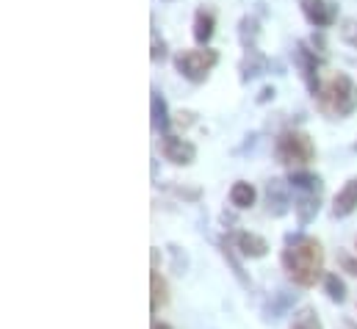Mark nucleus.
Masks as SVG:
<instances>
[{
    "label": "nucleus",
    "mask_w": 357,
    "mask_h": 329,
    "mask_svg": "<svg viewBox=\"0 0 357 329\" xmlns=\"http://www.w3.org/2000/svg\"><path fill=\"white\" fill-rule=\"evenodd\" d=\"M324 291H327L330 302H335V305L347 302V282L338 274H324Z\"/></svg>",
    "instance_id": "17"
},
{
    "label": "nucleus",
    "mask_w": 357,
    "mask_h": 329,
    "mask_svg": "<svg viewBox=\"0 0 357 329\" xmlns=\"http://www.w3.org/2000/svg\"><path fill=\"white\" fill-rule=\"evenodd\" d=\"M274 155L282 166H302L313 164L316 161V144L313 139L305 133V130H296V128H288L277 136L274 141Z\"/></svg>",
    "instance_id": "3"
},
{
    "label": "nucleus",
    "mask_w": 357,
    "mask_h": 329,
    "mask_svg": "<svg viewBox=\"0 0 357 329\" xmlns=\"http://www.w3.org/2000/svg\"><path fill=\"white\" fill-rule=\"evenodd\" d=\"M299 6H302V14H305V20L313 25V28H330V25H335V20H338V8H335V3H330V0H299Z\"/></svg>",
    "instance_id": "7"
},
{
    "label": "nucleus",
    "mask_w": 357,
    "mask_h": 329,
    "mask_svg": "<svg viewBox=\"0 0 357 329\" xmlns=\"http://www.w3.org/2000/svg\"><path fill=\"white\" fill-rule=\"evenodd\" d=\"M161 3H172V0H161Z\"/></svg>",
    "instance_id": "24"
},
{
    "label": "nucleus",
    "mask_w": 357,
    "mask_h": 329,
    "mask_svg": "<svg viewBox=\"0 0 357 329\" xmlns=\"http://www.w3.org/2000/svg\"><path fill=\"white\" fill-rule=\"evenodd\" d=\"M316 105L324 116L330 119H347L357 111V83L347 75L338 72L316 91Z\"/></svg>",
    "instance_id": "2"
},
{
    "label": "nucleus",
    "mask_w": 357,
    "mask_h": 329,
    "mask_svg": "<svg viewBox=\"0 0 357 329\" xmlns=\"http://www.w3.org/2000/svg\"><path fill=\"white\" fill-rule=\"evenodd\" d=\"M274 94H277V91H274V86H266V89L261 91V97H258V102L264 105V102H268V100H274Z\"/></svg>",
    "instance_id": "22"
},
{
    "label": "nucleus",
    "mask_w": 357,
    "mask_h": 329,
    "mask_svg": "<svg viewBox=\"0 0 357 329\" xmlns=\"http://www.w3.org/2000/svg\"><path fill=\"white\" fill-rule=\"evenodd\" d=\"M150 59H153V61H164V59H167V42L158 39L155 33H153V53H150Z\"/></svg>",
    "instance_id": "20"
},
{
    "label": "nucleus",
    "mask_w": 357,
    "mask_h": 329,
    "mask_svg": "<svg viewBox=\"0 0 357 329\" xmlns=\"http://www.w3.org/2000/svg\"><path fill=\"white\" fill-rule=\"evenodd\" d=\"M150 94H153V97H150V122H153V130L167 136V130H169V125H172V119H169V105H167V100H164V94H161L158 89H153Z\"/></svg>",
    "instance_id": "11"
},
{
    "label": "nucleus",
    "mask_w": 357,
    "mask_h": 329,
    "mask_svg": "<svg viewBox=\"0 0 357 329\" xmlns=\"http://www.w3.org/2000/svg\"><path fill=\"white\" fill-rule=\"evenodd\" d=\"M294 329H305V327H294Z\"/></svg>",
    "instance_id": "25"
},
{
    "label": "nucleus",
    "mask_w": 357,
    "mask_h": 329,
    "mask_svg": "<svg viewBox=\"0 0 357 329\" xmlns=\"http://www.w3.org/2000/svg\"><path fill=\"white\" fill-rule=\"evenodd\" d=\"M338 39L344 45H349L352 50H357V17H344L338 22Z\"/></svg>",
    "instance_id": "19"
},
{
    "label": "nucleus",
    "mask_w": 357,
    "mask_h": 329,
    "mask_svg": "<svg viewBox=\"0 0 357 329\" xmlns=\"http://www.w3.org/2000/svg\"><path fill=\"white\" fill-rule=\"evenodd\" d=\"M294 61H296V67L302 70V78L307 83L310 94L316 97V91L321 89V83H319V67L324 64L321 56H319L316 50H310L307 42H296V47H294Z\"/></svg>",
    "instance_id": "5"
},
{
    "label": "nucleus",
    "mask_w": 357,
    "mask_h": 329,
    "mask_svg": "<svg viewBox=\"0 0 357 329\" xmlns=\"http://www.w3.org/2000/svg\"><path fill=\"white\" fill-rule=\"evenodd\" d=\"M150 285H153V313H158L167 302H169V288H167V280L161 277V271H153L150 274Z\"/></svg>",
    "instance_id": "16"
},
{
    "label": "nucleus",
    "mask_w": 357,
    "mask_h": 329,
    "mask_svg": "<svg viewBox=\"0 0 357 329\" xmlns=\"http://www.w3.org/2000/svg\"><path fill=\"white\" fill-rule=\"evenodd\" d=\"M288 185L296 191H305V194H316L321 188V177L313 171H305V169H294L288 174Z\"/></svg>",
    "instance_id": "14"
},
{
    "label": "nucleus",
    "mask_w": 357,
    "mask_h": 329,
    "mask_svg": "<svg viewBox=\"0 0 357 329\" xmlns=\"http://www.w3.org/2000/svg\"><path fill=\"white\" fill-rule=\"evenodd\" d=\"M153 329H172V327H169V324H164V321H155V324H153Z\"/></svg>",
    "instance_id": "23"
},
{
    "label": "nucleus",
    "mask_w": 357,
    "mask_h": 329,
    "mask_svg": "<svg viewBox=\"0 0 357 329\" xmlns=\"http://www.w3.org/2000/svg\"><path fill=\"white\" fill-rule=\"evenodd\" d=\"M236 249L241 252V257H250V260H258V257H266L268 254V241L261 238L258 233H236Z\"/></svg>",
    "instance_id": "10"
},
{
    "label": "nucleus",
    "mask_w": 357,
    "mask_h": 329,
    "mask_svg": "<svg viewBox=\"0 0 357 329\" xmlns=\"http://www.w3.org/2000/svg\"><path fill=\"white\" fill-rule=\"evenodd\" d=\"M264 70H266V59H264L258 50H252V53H247L244 61H241V81L244 83L255 81L258 75H264Z\"/></svg>",
    "instance_id": "15"
},
{
    "label": "nucleus",
    "mask_w": 357,
    "mask_h": 329,
    "mask_svg": "<svg viewBox=\"0 0 357 329\" xmlns=\"http://www.w3.org/2000/svg\"><path fill=\"white\" fill-rule=\"evenodd\" d=\"M288 183L285 180H271L268 183V211L274 213V216H282L285 211H288Z\"/></svg>",
    "instance_id": "13"
},
{
    "label": "nucleus",
    "mask_w": 357,
    "mask_h": 329,
    "mask_svg": "<svg viewBox=\"0 0 357 329\" xmlns=\"http://www.w3.org/2000/svg\"><path fill=\"white\" fill-rule=\"evenodd\" d=\"M294 211H296L299 222H302V224H307V222H310V219L319 213V197H316V194L302 197L299 202H294Z\"/></svg>",
    "instance_id": "18"
},
{
    "label": "nucleus",
    "mask_w": 357,
    "mask_h": 329,
    "mask_svg": "<svg viewBox=\"0 0 357 329\" xmlns=\"http://www.w3.org/2000/svg\"><path fill=\"white\" fill-rule=\"evenodd\" d=\"M161 153H164V158H167L169 164H175V166H191L197 161V147H194L188 139L172 136V133H167V136L161 139Z\"/></svg>",
    "instance_id": "6"
},
{
    "label": "nucleus",
    "mask_w": 357,
    "mask_h": 329,
    "mask_svg": "<svg viewBox=\"0 0 357 329\" xmlns=\"http://www.w3.org/2000/svg\"><path fill=\"white\" fill-rule=\"evenodd\" d=\"M255 199H258V191H255L252 183H247V180L233 183V188H230V205H233L236 211H247V208H252Z\"/></svg>",
    "instance_id": "12"
},
{
    "label": "nucleus",
    "mask_w": 357,
    "mask_h": 329,
    "mask_svg": "<svg viewBox=\"0 0 357 329\" xmlns=\"http://www.w3.org/2000/svg\"><path fill=\"white\" fill-rule=\"evenodd\" d=\"M175 72L188 83H205L213 67L219 64V53L211 47H197V50H180L172 59Z\"/></svg>",
    "instance_id": "4"
},
{
    "label": "nucleus",
    "mask_w": 357,
    "mask_h": 329,
    "mask_svg": "<svg viewBox=\"0 0 357 329\" xmlns=\"http://www.w3.org/2000/svg\"><path fill=\"white\" fill-rule=\"evenodd\" d=\"M280 266L288 274V280H294L302 288H313L319 282V277H321L324 249L310 236L288 238V247L282 249V254H280Z\"/></svg>",
    "instance_id": "1"
},
{
    "label": "nucleus",
    "mask_w": 357,
    "mask_h": 329,
    "mask_svg": "<svg viewBox=\"0 0 357 329\" xmlns=\"http://www.w3.org/2000/svg\"><path fill=\"white\" fill-rule=\"evenodd\" d=\"M355 211H357V177H352V180H347L344 188L335 194V199H333V216H335V219H347V216H352Z\"/></svg>",
    "instance_id": "9"
},
{
    "label": "nucleus",
    "mask_w": 357,
    "mask_h": 329,
    "mask_svg": "<svg viewBox=\"0 0 357 329\" xmlns=\"http://www.w3.org/2000/svg\"><path fill=\"white\" fill-rule=\"evenodd\" d=\"M338 260H341L344 271H349V274H355V277H357V260H355V257H349V254H341Z\"/></svg>",
    "instance_id": "21"
},
{
    "label": "nucleus",
    "mask_w": 357,
    "mask_h": 329,
    "mask_svg": "<svg viewBox=\"0 0 357 329\" xmlns=\"http://www.w3.org/2000/svg\"><path fill=\"white\" fill-rule=\"evenodd\" d=\"M216 33V14L211 8H197L194 14V25H191V36L199 47H208V42Z\"/></svg>",
    "instance_id": "8"
}]
</instances>
